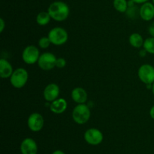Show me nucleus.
Returning <instances> with one entry per match:
<instances>
[{
	"label": "nucleus",
	"mask_w": 154,
	"mask_h": 154,
	"mask_svg": "<svg viewBox=\"0 0 154 154\" xmlns=\"http://www.w3.org/2000/svg\"><path fill=\"white\" fill-rule=\"evenodd\" d=\"M51 19L55 21L61 22L64 21L69 18L70 9L66 2L62 1H56L51 3L48 8Z\"/></svg>",
	"instance_id": "nucleus-1"
},
{
	"label": "nucleus",
	"mask_w": 154,
	"mask_h": 154,
	"mask_svg": "<svg viewBox=\"0 0 154 154\" xmlns=\"http://www.w3.org/2000/svg\"><path fill=\"white\" fill-rule=\"evenodd\" d=\"M72 116L73 120L77 124L84 125L90 120L91 116L90 107L86 104H77L72 110Z\"/></svg>",
	"instance_id": "nucleus-2"
},
{
	"label": "nucleus",
	"mask_w": 154,
	"mask_h": 154,
	"mask_svg": "<svg viewBox=\"0 0 154 154\" xmlns=\"http://www.w3.org/2000/svg\"><path fill=\"white\" fill-rule=\"evenodd\" d=\"M51 44L54 45H63L66 43L69 39L68 32L64 28L60 27H56L51 29L48 35Z\"/></svg>",
	"instance_id": "nucleus-3"
},
{
	"label": "nucleus",
	"mask_w": 154,
	"mask_h": 154,
	"mask_svg": "<svg viewBox=\"0 0 154 154\" xmlns=\"http://www.w3.org/2000/svg\"><path fill=\"white\" fill-rule=\"evenodd\" d=\"M29 73L24 68L20 67L14 70L10 77V82L14 88L20 89L26 85L28 82Z\"/></svg>",
	"instance_id": "nucleus-4"
},
{
	"label": "nucleus",
	"mask_w": 154,
	"mask_h": 154,
	"mask_svg": "<svg viewBox=\"0 0 154 154\" xmlns=\"http://www.w3.org/2000/svg\"><path fill=\"white\" fill-rule=\"evenodd\" d=\"M40 52L38 48L33 45H27L22 52V59L24 63L29 65H32L38 63Z\"/></svg>",
	"instance_id": "nucleus-5"
},
{
	"label": "nucleus",
	"mask_w": 154,
	"mask_h": 154,
	"mask_svg": "<svg viewBox=\"0 0 154 154\" xmlns=\"http://www.w3.org/2000/svg\"><path fill=\"white\" fill-rule=\"evenodd\" d=\"M139 79L145 85H152L154 82V66L149 63H144L138 70Z\"/></svg>",
	"instance_id": "nucleus-6"
},
{
	"label": "nucleus",
	"mask_w": 154,
	"mask_h": 154,
	"mask_svg": "<svg viewBox=\"0 0 154 154\" xmlns=\"http://www.w3.org/2000/svg\"><path fill=\"white\" fill-rule=\"evenodd\" d=\"M84 137L85 141L92 146L99 145L104 139V135L102 131L96 128H90L86 130Z\"/></svg>",
	"instance_id": "nucleus-7"
},
{
	"label": "nucleus",
	"mask_w": 154,
	"mask_h": 154,
	"mask_svg": "<svg viewBox=\"0 0 154 154\" xmlns=\"http://www.w3.org/2000/svg\"><path fill=\"white\" fill-rule=\"evenodd\" d=\"M57 59V57L53 53L45 52L41 54L37 63L42 70L50 71L56 67Z\"/></svg>",
	"instance_id": "nucleus-8"
},
{
	"label": "nucleus",
	"mask_w": 154,
	"mask_h": 154,
	"mask_svg": "<svg viewBox=\"0 0 154 154\" xmlns=\"http://www.w3.org/2000/svg\"><path fill=\"white\" fill-rule=\"evenodd\" d=\"M45 119L43 116L39 113H32L29 116L27 119L28 128L33 132H38L43 128Z\"/></svg>",
	"instance_id": "nucleus-9"
},
{
	"label": "nucleus",
	"mask_w": 154,
	"mask_h": 154,
	"mask_svg": "<svg viewBox=\"0 0 154 154\" xmlns=\"http://www.w3.org/2000/svg\"><path fill=\"white\" fill-rule=\"evenodd\" d=\"M60 94V86L56 83H50L45 88L43 96L47 102H53L58 98Z\"/></svg>",
	"instance_id": "nucleus-10"
},
{
	"label": "nucleus",
	"mask_w": 154,
	"mask_h": 154,
	"mask_svg": "<svg viewBox=\"0 0 154 154\" xmlns=\"http://www.w3.org/2000/svg\"><path fill=\"white\" fill-rule=\"evenodd\" d=\"M21 154H37L38 144L34 139L31 137H26L23 139L20 143Z\"/></svg>",
	"instance_id": "nucleus-11"
},
{
	"label": "nucleus",
	"mask_w": 154,
	"mask_h": 154,
	"mask_svg": "<svg viewBox=\"0 0 154 154\" xmlns=\"http://www.w3.org/2000/svg\"><path fill=\"white\" fill-rule=\"evenodd\" d=\"M140 18L145 21H150L154 18V5L153 2H147L140 7Z\"/></svg>",
	"instance_id": "nucleus-12"
},
{
	"label": "nucleus",
	"mask_w": 154,
	"mask_h": 154,
	"mask_svg": "<svg viewBox=\"0 0 154 154\" xmlns=\"http://www.w3.org/2000/svg\"><path fill=\"white\" fill-rule=\"evenodd\" d=\"M71 97L77 104H86L87 102L88 95L84 88L76 87L72 91Z\"/></svg>",
	"instance_id": "nucleus-13"
},
{
	"label": "nucleus",
	"mask_w": 154,
	"mask_h": 154,
	"mask_svg": "<svg viewBox=\"0 0 154 154\" xmlns=\"http://www.w3.org/2000/svg\"><path fill=\"white\" fill-rule=\"evenodd\" d=\"M68 107L67 101L64 98H57L50 104V110L55 114H62Z\"/></svg>",
	"instance_id": "nucleus-14"
},
{
	"label": "nucleus",
	"mask_w": 154,
	"mask_h": 154,
	"mask_svg": "<svg viewBox=\"0 0 154 154\" xmlns=\"http://www.w3.org/2000/svg\"><path fill=\"white\" fill-rule=\"evenodd\" d=\"M14 69L10 62L6 59L2 58L0 60V76L2 79H8L11 76Z\"/></svg>",
	"instance_id": "nucleus-15"
},
{
	"label": "nucleus",
	"mask_w": 154,
	"mask_h": 154,
	"mask_svg": "<svg viewBox=\"0 0 154 154\" xmlns=\"http://www.w3.org/2000/svg\"><path fill=\"white\" fill-rule=\"evenodd\" d=\"M129 42L132 47L135 48H140L144 45V40L140 33H133L129 36Z\"/></svg>",
	"instance_id": "nucleus-16"
},
{
	"label": "nucleus",
	"mask_w": 154,
	"mask_h": 154,
	"mask_svg": "<svg viewBox=\"0 0 154 154\" xmlns=\"http://www.w3.org/2000/svg\"><path fill=\"white\" fill-rule=\"evenodd\" d=\"M51 18L48 11H41L36 16V23L39 26H46L51 21Z\"/></svg>",
	"instance_id": "nucleus-17"
},
{
	"label": "nucleus",
	"mask_w": 154,
	"mask_h": 154,
	"mask_svg": "<svg viewBox=\"0 0 154 154\" xmlns=\"http://www.w3.org/2000/svg\"><path fill=\"white\" fill-rule=\"evenodd\" d=\"M113 5L114 9L120 13H126L128 9L127 0H114Z\"/></svg>",
	"instance_id": "nucleus-18"
},
{
	"label": "nucleus",
	"mask_w": 154,
	"mask_h": 154,
	"mask_svg": "<svg viewBox=\"0 0 154 154\" xmlns=\"http://www.w3.org/2000/svg\"><path fill=\"white\" fill-rule=\"evenodd\" d=\"M125 14L129 19L136 20L140 18V8H138L136 5L132 7H129Z\"/></svg>",
	"instance_id": "nucleus-19"
},
{
	"label": "nucleus",
	"mask_w": 154,
	"mask_h": 154,
	"mask_svg": "<svg viewBox=\"0 0 154 154\" xmlns=\"http://www.w3.org/2000/svg\"><path fill=\"white\" fill-rule=\"evenodd\" d=\"M143 48L146 50L147 53L150 54H154V37L147 38L144 40Z\"/></svg>",
	"instance_id": "nucleus-20"
},
{
	"label": "nucleus",
	"mask_w": 154,
	"mask_h": 154,
	"mask_svg": "<svg viewBox=\"0 0 154 154\" xmlns=\"http://www.w3.org/2000/svg\"><path fill=\"white\" fill-rule=\"evenodd\" d=\"M51 44V42L48 36H44L38 40V46L42 49H46V48H49Z\"/></svg>",
	"instance_id": "nucleus-21"
},
{
	"label": "nucleus",
	"mask_w": 154,
	"mask_h": 154,
	"mask_svg": "<svg viewBox=\"0 0 154 154\" xmlns=\"http://www.w3.org/2000/svg\"><path fill=\"white\" fill-rule=\"evenodd\" d=\"M66 66V59L63 58V57H59L57 59V61H56V67L60 68H64Z\"/></svg>",
	"instance_id": "nucleus-22"
},
{
	"label": "nucleus",
	"mask_w": 154,
	"mask_h": 154,
	"mask_svg": "<svg viewBox=\"0 0 154 154\" xmlns=\"http://www.w3.org/2000/svg\"><path fill=\"white\" fill-rule=\"evenodd\" d=\"M148 33L150 35V36L154 37V21L150 24V25L148 27Z\"/></svg>",
	"instance_id": "nucleus-23"
},
{
	"label": "nucleus",
	"mask_w": 154,
	"mask_h": 154,
	"mask_svg": "<svg viewBox=\"0 0 154 154\" xmlns=\"http://www.w3.org/2000/svg\"><path fill=\"white\" fill-rule=\"evenodd\" d=\"M5 27V23L3 18H0V33H2Z\"/></svg>",
	"instance_id": "nucleus-24"
},
{
	"label": "nucleus",
	"mask_w": 154,
	"mask_h": 154,
	"mask_svg": "<svg viewBox=\"0 0 154 154\" xmlns=\"http://www.w3.org/2000/svg\"><path fill=\"white\" fill-rule=\"evenodd\" d=\"M132 1H133L136 5H140V4L143 5L144 4V3L147 2L149 0H132Z\"/></svg>",
	"instance_id": "nucleus-25"
},
{
	"label": "nucleus",
	"mask_w": 154,
	"mask_h": 154,
	"mask_svg": "<svg viewBox=\"0 0 154 154\" xmlns=\"http://www.w3.org/2000/svg\"><path fill=\"white\" fill-rule=\"evenodd\" d=\"M147 54V51H146V50L144 49V48L141 49V51H140V52H139V55L141 56V57H145L146 54Z\"/></svg>",
	"instance_id": "nucleus-26"
},
{
	"label": "nucleus",
	"mask_w": 154,
	"mask_h": 154,
	"mask_svg": "<svg viewBox=\"0 0 154 154\" xmlns=\"http://www.w3.org/2000/svg\"><path fill=\"white\" fill-rule=\"evenodd\" d=\"M150 117L154 120V105L150 108Z\"/></svg>",
	"instance_id": "nucleus-27"
},
{
	"label": "nucleus",
	"mask_w": 154,
	"mask_h": 154,
	"mask_svg": "<svg viewBox=\"0 0 154 154\" xmlns=\"http://www.w3.org/2000/svg\"><path fill=\"white\" fill-rule=\"evenodd\" d=\"M52 154H66L63 150H60V149H57V150L54 151L52 152Z\"/></svg>",
	"instance_id": "nucleus-28"
},
{
	"label": "nucleus",
	"mask_w": 154,
	"mask_h": 154,
	"mask_svg": "<svg viewBox=\"0 0 154 154\" xmlns=\"http://www.w3.org/2000/svg\"><path fill=\"white\" fill-rule=\"evenodd\" d=\"M152 92H153V95H154V82L153 83V85H152Z\"/></svg>",
	"instance_id": "nucleus-29"
},
{
	"label": "nucleus",
	"mask_w": 154,
	"mask_h": 154,
	"mask_svg": "<svg viewBox=\"0 0 154 154\" xmlns=\"http://www.w3.org/2000/svg\"><path fill=\"white\" fill-rule=\"evenodd\" d=\"M152 1H153V5H154V0H152Z\"/></svg>",
	"instance_id": "nucleus-30"
}]
</instances>
